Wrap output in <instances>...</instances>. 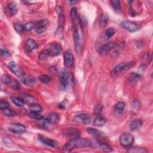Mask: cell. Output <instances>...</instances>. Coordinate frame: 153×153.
Wrapping results in <instances>:
<instances>
[{"label":"cell","instance_id":"cell-1","mask_svg":"<svg viewBox=\"0 0 153 153\" xmlns=\"http://www.w3.org/2000/svg\"><path fill=\"white\" fill-rule=\"evenodd\" d=\"M91 147V141L85 138H75L69 141L63 148V152H69L72 150Z\"/></svg>","mask_w":153,"mask_h":153},{"label":"cell","instance_id":"cell-2","mask_svg":"<svg viewBox=\"0 0 153 153\" xmlns=\"http://www.w3.org/2000/svg\"><path fill=\"white\" fill-rule=\"evenodd\" d=\"M73 35L75 52L78 54H80L82 52L84 35L81 25L78 23H75L73 27Z\"/></svg>","mask_w":153,"mask_h":153},{"label":"cell","instance_id":"cell-3","mask_svg":"<svg viewBox=\"0 0 153 153\" xmlns=\"http://www.w3.org/2000/svg\"><path fill=\"white\" fill-rule=\"evenodd\" d=\"M120 143L124 148H130L134 143V136L130 133H123L120 137Z\"/></svg>","mask_w":153,"mask_h":153},{"label":"cell","instance_id":"cell-4","mask_svg":"<svg viewBox=\"0 0 153 153\" xmlns=\"http://www.w3.org/2000/svg\"><path fill=\"white\" fill-rule=\"evenodd\" d=\"M120 26L124 29L131 32V33L138 31L141 28V27L139 24L131 20H124L121 22Z\"/></svg>","mask_w":153,"mask_h":153},{"label":"cell","instance_id":"cell-5","mask_svg":"<svg viewBox=\"0 0 153 153\" xmlns=\"http://www.w3.org/2000/svg\"><path fill=\"white\" fill-rule=\"evenodd\" d=\"M91 147L103 152H111L112 151V149L108 144L98 140L94 141L93 142H91Z\"/></svg>","mask_w":153,"mask_h":153},{"label":"cell","instance_id":"cell-6","mask_svg":"<svg viewBox=\"0 0 153 153\" xmlns=\"http://www.w3.org/2000/svg\"><path fill=\"white\" fill-rule=\"evenodd\" d=\"M9 130L14 134L22 135L25 132L26 127L20 123H10L9 126Z\"/></svg>","mask_w":153,"mask_h":153},{"label":"cell","instance_id":"cell-7","mask_svg":"<svg viewBox=\"0 0 153 153\" xmlns=\"http://www.w3.org/2000/svg\"><path fill=\"white\" fill-rule=\"evenodd\" d=\"M91 117L87 114H80L76 115L74 117V121L78 124H88L91 122Z\"/></svg>","mask_w":153,"mask_h":153},{"label":"cell","instance_id":"cell-8","mask_svg":"<svg viewBox=\"0 0 153 153\" xmlns=\"http://www.w3.org/2000/svg\"><path fill=\"white\" fill-rule=\"evenodd\" d=\"M74 55L71 50L66 51L64 54V65L68 68H71L74 65Z\"/></svg>","mask_w":153,"mask_h":153},{"label":"cell","instance_id":"cell-9","mask_svg":"<svg viewBox=\"0 0 153 153\" xmlns=\"http://www.w3.org/2000/svg\"><path fill=\"white\" fill-rule=\"evenodd\" d=\"M63 135H65L67 138L73 139L77 138L79 137L80 135V132L79 131H78L77 129L75 128H67L64 129L63 131Z\"/></svg>","mask_w":153,"mask_h":153},{"label":"cell","instance_id":"cell-10","mask_svg":"<svg viewBox=\"0 0 153 153\" xmlns=\"http://www.w3.org/2000/svg\"><path fill=\"white\" fill-rule=\"evenodd\" d=\"M70 77V74L66 70H63L61 72L60 80L61 86L63 88H65V89L69 85Z\"/></svg>","mask_w":153,"mask_h":153},{"label":"cell","instance_id":"cell-11","mask_svg":"<svg viewBox=\"0 0 153 153\" xmlns=\"http://www.w3.org/2000/svg\"><path fill=\"white\" fill-rule=\"evenodd\" d=\"M48 50H49L50 52V56H56L61 54L62 49V46L59 44L53 43H51L49 45V47Z\"/></svg>","mask_w":153,"mask_h":153},{"label":"cell","instance_id":"cell-12","mask_svg":"<svg viewBox=\"0 0 153 153\" xmlns=\"http://www.w3.org/2000/svg\"><path fill=\"white\" fill-rule=\"evenodd\" d=\"M8 67H9V69L13 72V73L18 75L19 76H20V77L25 74L23 71H21L20 68L18 65V64L15 62L12 61L9 62V63L8 64Z\"/></svg>","mask_w":153,"mask_h":153},{"label":"cell","instance_id":"cell-13","mask_svg":"<svg viewBox=\"0 0 153 153\" xmlns=\"http://www.w3.org/2000/svg\"><path fill=\"white\" fill-rule=\"evenodd\" d=\"M116 46V44L113 41H110L106 44L102 45L101 47H99V52L102 54H105L109 52L112 49H113Z\"/></svg>","mask_w":153,"mask_h":153},{"label":"cell","instance_id":"cell-14","mask_svg":"<svg viewBox=\"0 0 153 153\" xmlns=\"http://www.w3.org/2000/svg\"><path fill=\"white\" fill-rule=\"evenodd\" d=\"M38 138H39V140L40 141V142L43 143V144L46 145V146H49V147H52V148H56V147L58 146L57 142L53 139H51L49 138H45V137L42 136H39Z\"/></svg>","mask_w":153,"mask_h":153},{"label":"cell","instance_id":"cell-15","mask_svg":"<svg viewBox=\"0 0 153 153\" xmlns=\"http://www.w3.org/2000/svg\"><path fill=\"white\" fill-rule=\"evenodd\" d=\"M6 12L7 13L9 16H13L16 15L18 13L17 5L14 3H10L9 4H8L7 6Z\"/></svg>","mask_w":153,"mask_h":153},{"label":"cell","instance_id":"cell-16","mask_svg":"<svg viewBox=\"0 0 153 153\" xmlns=\"http://www.w3.org/2000/svg\"><path fill=\"white\" fill-rule=\"evenodd\" d=\"M141 78V75L137 72H132L128 75L127 80L131 84H135L138 83Z\"/></svg>","mask_w":153,"mask_h":153},{"label":"cell","instance_id":"cell-17","mask_svg":"<svg viewBox=\"0 0 153 153\" xmlns=\"http://www.w3.org/2000/svg\"><path fill=\"white\" fill-rule=\"evenodd\" d=\"M20 98L22 100V101L24 103L29 104V105L34 103V98L33 96L26 93H21Z\"/></svg>","mask_w":153,"mask_h":153},{"label":"cell","instance_id":"cell-18","mask_svg":"<svg viewBox=\"0 0 153 153\" xmlns=\"http://www.w3.org/2000/svg\"><path fill=\"white\" fill-rule=\"evenodd\" d=\"M47 119L49 120V122L53 124H56L59 123L60 120L59 116L56 112H51L48 115Z\"/></svg>","mask_w":153,"mask_h":153},{"label":"cell","instance_id":"cell-19","mask_svg":"<svg viewBox=\"0 0 153 153\" xmlns=\"http://www.w3.org/2000/svg\"><path fill=\"white\" fill-rule=\"evenodd\" d=\"M107 122V119L102 116L101 114L96 115L93 121V124L96 126L101 127L103 126Z\"/></svg>","mask_w":153,"mask_h":153},{"label":"cell","instance_id":"cell-20","mask_svg":"<svg viewBox=\"0 0 153 153\" xmlns=\"http://www.w3.org/2000/svg\"><path fill=\"white\" fill-rule=\"evenodd\" d=\"M22 82L27 86H33L35 84V79L31 76H28L24 74L20 77Z\"/></svg>","mask_w":153,"mask_h":153},{"label":"cell","instance_id":"cell-21","mask_svg":"<svg viewBox=\"0 0 153 153\" xmlns=\"http://www.w3.org/2000/svg\"><path fill=\"white\" fill-rule=\"evenodd\" d=\"M87 133L90 135L91 136H93L94 137H97V138H99V137H102L105 135L104 132L99 131L98 129H96L94 128H88L87 129Z\"/></svg>","mask_w":153,"mask_h":153},{"label":"cell","instance_id":"cell-22","mask_svg":"<svg viewBox=\"0 0 153 153\" xmlns=\"http://www.w3.org/2000/svg\"><path fill=\"white\" fill-rule=\"evenodd\" d=\"M142 125V120L140 119H136L131 123L130 124V128L131 131H137V130H139V129L141 127Z\"/></svg>","mask_w":153,"mask_h":153},{"label":"cell","instance_id":"cell-23","mask_svg":"<svg viewBox=\"0 0 153 153\" xmlns=\"http://www.w3.org/2000/svg\"><path fill=\"white\" fill-rule=\"evenodd\" d=\"M27 47L29 51H33L37 49L38 44L33 39L28 38L27 41Z\"/></svg>","mask_w":153,"mask_h":153},{"label":"cell","instance_id":"cell-24","mask_svg":"<svg viewBox=\"0 0 153 153\" xmlns=\"http://www.w3.org/2000/svg\"><path fill=\"white\" fill-rule=\"evenodd\" d=\"M108 20H109L108 15L105 13H102L99 20V25L101 28H103L105 27Z\"/></svg>","mask_w":153,"mask_h":153},{"label":"cell","instance_id":"cell-25","mask_svg":"<svg viewBox=\"0 0 153 153\" xmlns=\"http://www.w3.org/2000/svg\"><path fill=\"white\" fill-rule=\"evenodd\" d=\"M126 107V103L123 102H119L115 105V111L117 114H120L123 112Z\"/></svg>","mask_w":153,"mask_h":153},{"label":"cell","instance_id":"cell-26","mask_svg":"<svg viewBox=\"0 0 153 153\" xmlns=\"http://www.w3.org/2000/svg\"><path fill=\"white\" fill-rule=\"evenodd\" d=\"M29 109L31 112H38V113H39V112H41L42 111L43 108L39 104L34 103L29 105Z\"/></svg>","mask_w":153,"mask_h":153},{"label":"cell","instance_id":"cell-27","mask_svg":"<svg viewBox=\"0 0 153 153\" xmlns=\"http://www.w3.org/2000/svg\"><path fill=\"white\" fill-rule=\"evenodd\" d=\"M128 152H136V153H146L148 152V151L144 148L141 147H133V148H129Z\"/></svg>","mask_w":153,"mask_h":153},{"label":"cell","instance_id":"cell-28","mask_svg":"<svg viewBox=\"0 0 153 153\" xmlns=\"http://www.w3.org/2000/svg\"><path fill=\"white\" fill-rule=\"evenodd\" d=\"M124 65H125V63L124 62H122V63H118L117 65H116L115 67V68H114L113 71H112V72H113V74H117L120 73L121 72H122L123 71Z\"/></svg>","mask_w":153,"mask_h":153},{"label":"cell","instance_id":"cell-29","mask_svg":"<svg viewBox=\"0 0 153 153\" xmlns=\"http://www.w3.org/2000/svg\"><path fill=\"white\" fill-rule=\"evenodd\" d=\"M49 56H50V52L48 49H45L42 50L41 52H40L39 56H38V58L41 60V61H44L46 60Z\"/></svg>","mask_w":153,"mask_h":153},{"label":"cell","instance_id":"cell-30","mask_svg":"<svg viewBox=\"0 0 153 153\" xmlns=\"http://www.w3.org/2000/svg\"><path fill=\"white\" fill-rule=\"evenodd\" d=\"M50 124L51 123L49 122V120H48L47 118L45 119L43 118L41 120H38V125L44 129H47L50 126Z\"/></svg>","mask_w":153,"mask_h":153},{"label":"cell","instance_id":"cell-31","mask_svg":"<svg viewBox=\"0 0 153 153\" xmlns=\"http://www.w3.org/2000/svg\"><path fill=\"white\" fill-rule=\"evenodd\" d=\"M49 24V21L47 19H43L35 23V28H46Z\"/></svg>","mask_w":153,"mask_h":153},{"label":"cell","instance_id":"cell-32","mask_svg":"<svg viewBox=\"0 0 153 153\" xmlns=\"http://www.w3.org/2000/svg\"><path fill=\"white\" fill-rule=\"evenodd\" d=\"M39 79L40 81H41L43 83L45 84H47L50 83V82L52 81V78L47 75H46V74H43V75H40L39 77Z\"/></svg>","mask_w":153,"mask_h":153},{"label":"cell","instance_id":"cell-33","mask_svg":"<svg viewBox=\"0 0 153 153\" xmlns=\"http://www.w3.org/2000/svg\"><path fill=\"white\" fill-rule=\"evenodd\" d=\"M10 98H11V100L13 102V103L14 104H15L16 106L19 107H22L24 105V102L22 101V100L20 98L14 97V96H12Z\"/></svg>","mask_w":153,"mask_h":153},{"label":"cell","instance_id":"cell-34","mask_svg":"<svg viewBox=\"0 0 153 153\" xmlns=\"http://www.w3.org/2000/svg\"><path fill=\"white\" fill-rule=\"evenodd\" d=\"M3 114L7 117H13L16 115V112L12 109L9 108L2 109Z\"/></svg>","mask_w":153,"mask_h":153},{"label":"cell","instance_id":"cell-35","mask_svg":"<svg viewBox=\"0 0 153 153\" xmlns=\"http://www.w3.org/2000/svg\"><path fill=\"white\" fill-rule=\"evenodd\" d=\"M14 29L16 30V31L17 33L19 34L22 33L23 31V30H25L24 29V25H23L21 22H19L16 23L14 24Z\"/></svg>","mask_w":153,"mask_h":153},{"label":"cell","instance_id":"cell-36","mask_svg":"<svg viewBox=\"0 0 153 153\" xmlns=\"http://www.w3.org/2000/svg\"><path fill=\"white\" fill-rule=\"evenodd\" d=\"M29 117L32 118V119H34V120H36L37 121L41 120V118H43V116L39 114V113L38 112H31L29 114Z\"/></svg>","mask_w":153,"mask_h":153},{"label":"cell","instance_id":"cell-37","mask_svg":"<svg viewBox=\"0 0 153 153\" xmlns=\"http://www.w3.org/2000/svg\"><path fill=\"white\" fill-rule=\"evenodd\" d=\"M111 4L114 10L117 12H120L121 10L120 2L118 1V0H113V1H111Z\"/></svg>","mask_w":153,"mask_h":153},{"label":"cell","instance_id":"cell-38","mask_svg":"<svg viewBox=\"0 0 153 153\" xmlns=\"http://www.w3.org/2000/svg\"><path fill=\"white\" fill-rule=\"evenodd\" d=\"M1 82L4 84H9L12 83V78L9 75H8L7 74H4L2 75L1 77Z\"/></svg>","mask_w":153,"mask_h":153},{"label":"cell","instance_id":"cell-39","mask_svg":"<svg viewBox=\"0 0 153 153\" xmlns=\"http://www.w3.org/2000/svg\"><path fill=\"white\" fill-rule=\"evenodd\" d=\"M34 27H35V23L32 22L27 23L24 25V29L27 31H31L34 29Z\"/></svg>","mask_w":153,"mask_h":153},{"label":"cell","instance_id":"cell-40","mask_svg":"<svg viewBox=\"0 0 153 153\" xmlns=\"http://www.w3.org/2000/svg\"><path fill=\"white\" fill-rule=\"evenodd\" d=\"M71 16L72 19H73L74 21H77L78 20V12H77V9L76 7H73L71 10Z\"/></svg>","mask_w":153,"mask_h":153},{"label":"cell","instance_id":"cell-41","mask_svg":"<svg viewBox=\"0 0 153 153\" xmlns=\"http://www.w3.org/2000/svg\"><path fill=\"white\" fill-rule=\"evenodd\" d=\"M103 107L102 105V104L98 103L97 105L95 107V110H94L95 114H96V116L101 114L102 110H103Z\"/></svg>","mask_w":153,"mask_h":153},{"label":"cell","instance_id":"cell-42","mask_svg":"<svg viewBox=\"0 0 153 153\" xmlns=\"http://www.w3.org/2000/svg\"><path fill=\"white\" fill-rule=\"evenodd\" d=\"M1 56L3 58H9L11 56V54L9 50L7 49H1Z\"/></svg>","mask_w":153,"mask_h":153},{"label":"cell","instance_id":"cell-43","mask_svg":"<svg viewBox=\"0 0 153 153\" xmlns=\"http://www.w3.org/2000/svg\"><path fill=\"white\" fill-rule=\"evenodd\" d=\"M78 21L80 25H81V27H86L87 25V20L86 19V18L83 16H81L80 17V18H78Z\"/></svg>","mask_w":153,"mask_h":153},{"label":"cell","instance_id":"cell-44","mask_svg":"<svg viewBox=\"0 0 153 153\" xmlns=\"http://www.w3.org/2000/svg\"><path fill=\"white\" fill-rule=\"evenodd\" d=\"M10 107V104L7 101L5 100H1V102H0V108L1 109H6Z\"/></svg>","mask_w":153,"mask_h":153},{"label":"cell","instance_id":"cell-45","mask_svg":"<svg viewBox=\"0 0 153 153\" xmlns=\"http://www.w3.org/2000/svg\"><path fill=\"white\" fill-rule=\"evenodd\" d=\"M115 33H116V31H115V29L114 28H109L106 31L105 34L107 36V37L109 38H111L112 36L114 35Z\"/></svg>","mask_w":153,"mask_h":153},{"label":"cell","instance_id":"cell-46","mask_svg":"<svg viewBox=\"0 0 153 153\" xmlns=\"http://www.w3.org/2000/svg\"><path fill=\"white\" fill-rule=\"evenodd\" d=\"M133 64H134V62H129L127 63V64H125V65H124V69H123V71H128L129 69L133 65Z\"/></svg>","mask_w":153,"mask_h":153},{"label":"cell","instance_id":"cell-47","mask_svg":"<svg viewBox=\"0 0 153 153\" xmlns=\"http://www.w3.org/2000/svg\"><path fill=\"white\" fill-rule=\"evenodd\" d=\"M46 31V28H35V32L38 34H41Z\"/></svg>","mask_w":153,"mask_h":153},{"label":"cell","instance_id":"cell-48","mask_svg":"<svg viewBox=\"0 0 153 153\" xmlns=\"http://www.w3.org/2000/svg\"><path fill=\"white\" fill-rule=\"evenodd\" d=\"M56 12H57L59 15L61 14H62V12H63V10H62V7H59V6H58V7H56Z\"/></svg>","mask_w":153,"mask_h":153},{"label":"cell","instance_id":"cell-49","mask_svg":"<svg viewBox=\"0 0 153 153\" xmlns=\"http://www.w3.org/2000/svg\"><path fill=\"white\" fill-rule=\"evenodd\" d=\"M69 3L72 5V4H75V3H77V1H69Z\"/></svg>","mask_w":153,"mask_h":153}]
</instances>
